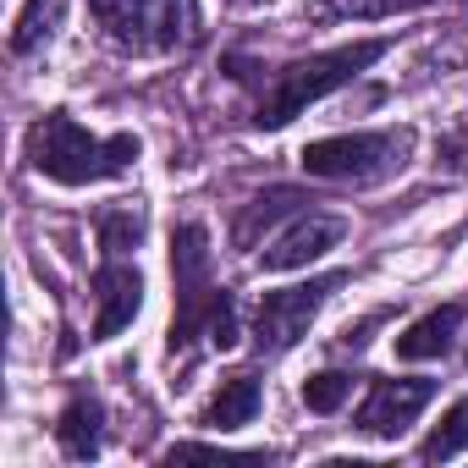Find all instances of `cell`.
<instances>
[{"instance_id":"obj_1","label":"cell","mask_w":468,"mask_h":468,"mask_svg":"<svg viewBox=\"0 0 468 468\" xmlns=\"http://www.w3.org/2000/svg\"><path fill=\"white\" fill-rule=\"evenodd\" d=\"M138 160V138L116 133V138H94L89 127H78L67 111H50L45 122H34L28 133V165L61 187H89L105 176H122Z\"/></svg>"},{"instance_id":"obj_2","label":"cell","mask_w":468,"mask_h":468,"mask_svg":"<svg viewBox=\"0 0 468 468\" xmlns=\"http://www.w3.org/2000/svg\"><path fill=\"white\" fill-rule=\"evenodd\" d=\"M386 50H391V39H353V45H336V50H320V56H309V61L282 67V72L265 83L254 122L271 127V133L287 127V122H298L314 100H325V94H336L342 83H353L358 72H369Z\"/></svg>"},{"instance_id":"obj_3","label":"cell","mask_w":468,"mask_h":468,"mask_svg":"<svg viewBox=\"0 0 468 468\" xmlns=\"http://www.w3.org/2000/svg\"><path fill=\"white\" fill-rule=\"evenodd\" d=\"M116 50L171 56L198 39V0H89Z\"/></svg>"},{"instance_id":"obj_4","label":"cell","mask_w":468,"mask_h":468,"mask_svg":"<svg viewBox=\"0 0 468 468\" xmlns=\"http://www.w3.org/2000/svg\"><path fill=\"white\" fill-rule=\"evenodd\" d=\"M408 133H336L303 144L298 165L320 182H386L408 165Z\"/></svg>"},{"instance_id":"obj_5","label":"cell","mask_w":468,"mask_h":468,"mask_svg":"<svg viewBox=\"0 0 468 468\" xmlns=\"http://www.w3.org/2000/svg\"><path fill=\"white\" fill-rule=\"evenodd\" d=\"M171 282H176V320H171L165 347L182 353V347H193V336H204L209 309L220 298V287L209 276V231L198 220L171 231Z\"/></svg>"},{"instance_id":"obj_6","label":"cell","mask_w":468,"mask_h":468,"mask_svg":"<svg viewBox=\"0 0 468 468\" xmlns=\"http://www.w3.org/2000/svg\"><path fill=\"white\" fill-rule=\"evenodd\" d=\"M347 276L331 271V276H314V282H298V287H282V292H265L260 298V314H254V342L260 353H287L309 336V320L325 309V298L342 287Z\"/></svg>"},{"instance_id":"obj_7","label":"cell","mask_w":468,"mask_h":468,"mask_svg":"<svg viewBox=\"0 0 468 468\" xmlns=\"http://www.w3.org/2000/svg\"><path fill=\"white\" fill-rule=\"evenodd\" d=\"M435 397V380H375L364 408H358V430L364 435H380V441H397Z\"/></svg>"},{"instance_id":"obj_8","label":"cell","mask_w":468,"mask_h":468,"mask_svg":"<svg viewBox=\"0 0 468 468\" xmlns=\"http://www.w3.org/2000/svg\"><path fill=\"white\" fill-rule=\"evenodd\" d=\"M347 238V220L342 215H303V220H292L282 238L265 249V260H260V271H303V265H314V260H325L336 243Z\"/></svg>"},{"instance_id":"obj_9","label":"cell","mask_w":468,"mask_h":468,"mask_svg":"<svg viewBox=\"0 0 468 468\" xmlns=\"http://www.w3.org/2000/svg\"><path fill=\"white\" fill-rule=\"evenodd\" d=\"M94 292H100V314H94V342H111L133 325V314L144 309V276L122 260L94 271Z\"/></svg>"},{"instance_id":"obj_10","label":"cell","mask_w":468,"mask_h":468,"mask_svg":"<svg viewBox=\"0 0 468 468\" xmlns=\"http://www.w3.org/2000/svg\"><path fill=\"white\" fill-rule=\"evenodd\" d=\"M457 331H463V309H457V303H441V309H430L424 320H413V325L397 336V358H408V364L441 358V353L457 342Z\"/></svg>"},{"instance_id":"obj_11","label":"cell","mask_w":468,"mask_h":468,"mask_svg":"<svg viewBox=\"0 0 468 468\" xmlns=\"http://www.w3.org/2000/svg\"><path fill=\"white\" fill-rule=\"evenodd\" d=\"M100 424H105V408H100L94 397H72V402L61 408V419H56L61 452L78 457V463H89V457L100 452Z\"/></svg>"},{"instance_id":"obj_12","label":"cell","mask_w":468,"mask_h":468,"mask_svg":"<svg viewBox=\"0 0 468 468\" xmlns=\"http://www.w3.org/2000/svg\"><path fill=\"white\" fill-rule=\"evenodd\" d=\"M254 413H260V380H254V375H231V380L209 397L204 430H243V424H254Z\"/></svg>"},{"instance_id":"obj_13","label":"cell","mask_w":468,"mask_h":468,"mask_svg":"<svg viewBox=\"0 0 468 468\" xmlns=\"http://www.w3.org/2000/svg\"><path fill=\"white\" fill-rule=\"evenodd\" d=\"M303 204V193H292V187H271V193H260L243 215H238V226H231V238H238V249H254V238H260V226H276L282 215H292Z\"/></svg>"},{"instance_id":"obj_14","label":"cell","mask_w":468,"mask_h":468,"mask_svg":"<svg viewBox=\"0 0 468 468\" xmlns=\"http://www.w3.org/2000/svg\"><path fill=\"white\" fill-rule=\"evenodd\" d=\"M430 0H314L309 17L320 23H375V17H397V12H419Z\"/></svg>"},{"instance_id":"obj_15","label":"cell","mask_w":468,"mask_h":468,"mask_svg":"<svg viewBox=\"0 0 468 468\" xmlns=\"http://www.w3.org/2000/svg\"><path fill=\"white\" fill-rule=\"evenodd\" d=\"M138 243H144V209H105V215H100V249H105L111 260L133 254Z\"/></svg>"},{"instance_id":"obj_16","label":"cell","mask_w":468,"mask_h":468,"mask_svg":"<svg viewBox=\"0 0 468 468\" xmlns=\"http://www.w3.org/2000/svg\"><path fill=\"white\" fill-rule=\"evenodd\" d=\"M463 446H468V397L452 402L446 419L430 430V441H424V463H446V457H457Z\"/></svg>"},{"instance_id":"obj_17","label":"cell","mask_w":468,"mask_h":468,"mask_svg":"<svg viewBox=\"0 0 468 468\" xmlns=\"http://www.w3.org/2000/svg\"><path fill=\"white\" fill-rule=\"evenodd\" d=\"M347 391H353V375L325 369V375L303 380V408H309V413H336V408L347 402Z\"/></svg>"},{"instance_id":"obj_18","label":"cell","mask_w":468,"mask_h":468,"mask_svg":"<svg viewBox=\"0 0 468 468\" xmlns=\"http://www.w3.org/2000/svg\"><path fill=\"white\" fill-rule=\"evenodd\" d=\"M204 336H209V347H220V353H226V347H238V303H231V292H220V298H215Z\"/></svg>"},{"instance_id":"obj_19","label":"cell","mask_w":468,"mask_h":468,"mask_svg":"<svg viewBox=\"0 0 468 468\" xmlns=\"http://www.w3.org/2000/svg\"><path fill=\"white\" fill-rule=\"evenodd\" d=\"M45 17H50V0H28V6H23V17H17V28H12V50H17V56L39 45V34H45L39 23H45Z\"/></svg>"},{"instance_id":"obj_20","label":"cell","mask_w":468,"mask_h":468,"mask_svg":"<svg viewBox=\"0 0 468 468\" xmlns=\"http://www.w3.org/2000/svg\"><path fill=\"white\" fill-rule=\"evenodd\" d=\"M165 463H260V452H220V446H171Z\"/></svg>"},{"instance_id":"obj_21","label":"cell","mask_w":468,"mask_h":468,"mask_svg":"<svg viewBox=\"0 0 468 468\" xmlns=\"http://www.w3.org/2000/svg\"><path fill=\"white\" fill-rule=\"evenodd\" d=\"M435 165L452 171V176H468V133H452L435 144Z\"/></svg>"},{"instance_id":"obj_22","label":"cell","mask_w":468,"mask_h":468,"mask_svg":"<svg viewBox=\"0 0 468 468\" xmlns=\"http://www.w3.org/2000/svg\"><path fill=\"white\" fill-rule=\"evenodd\" d=\"M243 6H260V0H243Z\"/></svg>"}]
</instances>
